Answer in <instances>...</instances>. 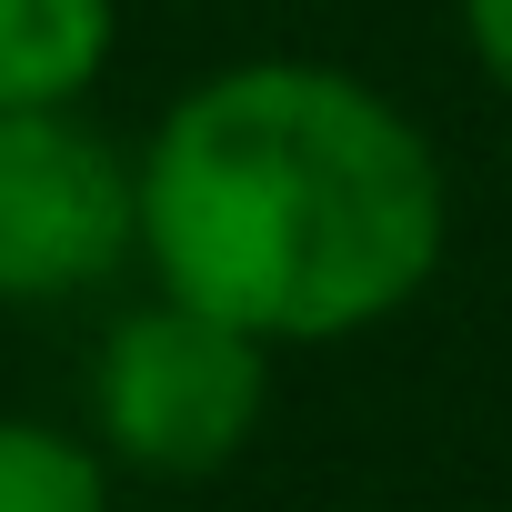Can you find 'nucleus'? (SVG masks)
Listing matches in <instances>:
<instances>
[{"mask_svg": "<svg viewBox=\"0 0 512 512\" xmlns=\"http://www.w3.org/2000/svg\"><path fill=\"white\" fill-rule=\"evenodd\" d=\"M452 241L442 151L342 61H231L141 141V262L161 292L322 352L392 322Z\"/></svg>", "mask_w": 512, "mask_h": 512, "instance_id": "obj_1", "label": "nucleus"}, {"mask_svg": "<svg viewBox=\"0 0 512 512\" xmlns=\"http://www.w3.org/2000/svg\"><path fill=\"white\" fill-rule=\"evenodd\" d=\"M272 402V342L241 332L181 292L121 312L91 362V422L101 452L141 482H211L241 462Z\"/></svg>", "mask_w": 512, "mask_h": 512, "instance_id": "obj_2", "label": "nucleus"}, {"mask_svg": "<svg viewBox=\"0 0 512 512\" xmlns=\"http://www.w3.org/2000/svg\"><path fill=\"white\" fill-rule=\"evenodd\" d=\"M141 251V161L81 101L0 111V302H71Z\"/></svg>", "mask_w": 512, "mask_h": 512, "instance_id": "obj_3", "label": "nucleus"}, {"mask_svg": "<svg viewBox=\"0 0 512 512\" xmlns=\"http://www.w3.org/2000/svg\"><path fill=\"white\" fill-rule=\"evenodd\" d=\"M121 41V0H0V111L81 101Z\"/></svg>", "mask_w": 512, "mask_h": 512, "instance_id": "obj_4", "label": "nucleus"}, {"mask_svg": "<svg viewBox=\"0 0 512 512\" xmlns=\"http://www.w3.org/2000/svg\"><path fill=\"white\" fill-rule=\"evenodd\" d=\"M0 512H111V452L61 422H0Z\"/></svg>", "mask_w": 512, "mask_h": 512, "instance_id": "obj_5", "label": "nucleus"}, {"mask_svg": "<svg viewBox=\"0 0 512 512\" xmlns=\"http://www.w3.org/2000/svg\"><path fill=\"white\" fill-rule=\"evenodd\" d=\"M462 41H472V61L492 71V91L512 101V0H462Z\"/></svg>", "mask_w": 512, "mask_h": 512, "instance_id": "obj_6", "label": "nucleus"}]
</instances>
